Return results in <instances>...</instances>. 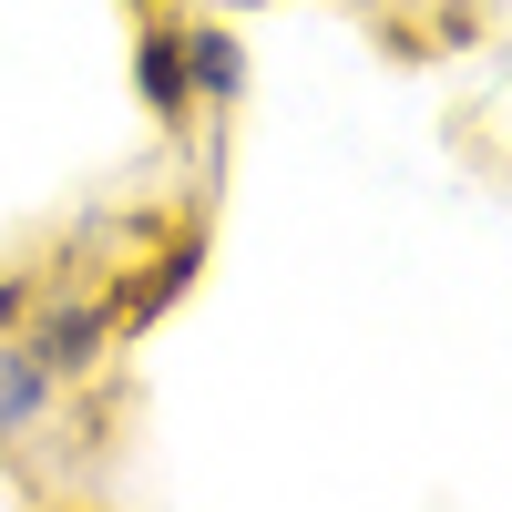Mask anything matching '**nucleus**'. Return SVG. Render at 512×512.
Instances as JSON below:
<instances>
[{
    "label": "nucleus",
    "instance_id": "nucleus-4",
    "mask_svg": "<svg viewBox=\"0 0 512 512\" xmlns=\"http://www.w3.org/2000/svg\"><path fill=\"white\" fill-rule=\"evenodd\" d=\"M185 82H195V113L205 103H246V41H236V21H185Z\"/></svg>",
    "mask_w": 512,
    "mask_h": 512
},
{
    "label": "nucleus",
    "instance_id": "nucleus-2",
    "mask_svg": "<svg viewBox=\"0 0 512 512\" xmlns=\"http://www.w3.org/2000/svg\"><path fill=\"white\" fill-rule=\"evenodd\" d=\"M21 338H31V359L52 369V390H62V379H93V369L113 359V318H103V297H62V287H41V308L21 318Z\"/></svg>",
    "mask_w": 512,
    "mask_h": 512
},
{
    "label": "nucleus",
    "instance_id": "nucleus-7",
    "mask_svg": "<svg viewBox=\"0 0 512 512\" xmlns=\"http://www.w3.org/2000/svg\"><path fill=\"white\" fill-rule=\"evenodd\" d=\"M123 11H134V21H144V11H164V0H123Z\"/></svg>",
    "mask_w": 512,
    "mask_h": 512
},
{
    "label": "nucleus",
    "instance_id": "nucleus-3",
    "mask_svg": "<svg viewBox=\"0 0 512 512\" xmlns=\"http://www.w3.org/2000/svg\"><path fill=\"white\" fill-rule=\"evenodd\" d=\"M134 82H144V103H154V123H164V134H185V123H195L185 21H164V11H144V21H134Z\"/></svg>",
    "mask_w": 512,
    "mask_h": 512
},
{
    "label": "nucleus",
    "instance_id": "nucleus-1",
    "mask_svg": "<svg viewBox=\"0 0 512 512\" xmlns=\"http://www.w3.org/2000/svg\"><path fill=\"white\" fill-rule=\"evenodd\" d=\"M205 256H216V216L205 205H185L175 216V236H164L154 256H134V267H113V287H103V318H113V349L123 338H144V328H164L195 297V277H205Z\"/></svg>",
    "mask_w": 512,
    "mask_h": 512
},
{
    "label": "nucleus",
    "instance_id": "nucleus-6",
    "mask_svg": "<svg viewBox=\"0 0 512 512\" xmlns=\"http://www.w3.org/2000/svg\"><path fill=\"white\" fill-rule=\"evenodd\" d=\"M41 287H52V277H31V267H0V338H11V328L41 308Z\"/></svg>",
    "mask_w": 512,
    "mask_h": 512
},
{
    "label": "nucleus",
    "instance_id": "nucleus-5",
    "mask_svg": "<svg viewBox=\"0 0 512 512\" xmlns=\"http://www.w3.org/2000/svg\"><path fill=\"white\" fill-rule=\"evenodd\" d=\"M41 420H52V369H41V359H31V338L11 328V338H0V451L31 441Z\"/></svg>",
    "mask_w": 512,
    "mask_h": 512
}]
</instances>
